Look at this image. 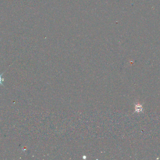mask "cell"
Listing matches in <instances>:
<instances>
[{
	"instance_id": "obj_1",
	"label": "cell",
	"mask_w": 160,
	"mask_h": 160,
	"mask_svg": "<svg viewBox=\"0 0 160 160\" xmlns=\"http://www.w3.org/2000/svg\"><path fill=\"white\" fill-rule=\"evenodd\" d=\"M4 72H3L2 73L1 75H0V84L1 85H2V86H4V85H3V84L2 82L4 81V79H3V78H2V76L3 75L4 73Z\"/></svg>"
}]
</instances>
